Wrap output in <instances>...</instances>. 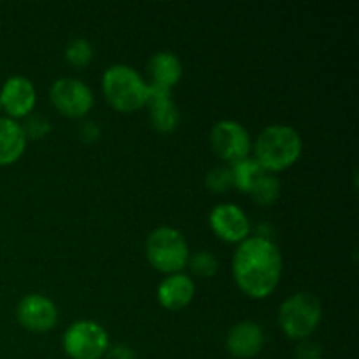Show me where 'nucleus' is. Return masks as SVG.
<instances>
[{"instance_id": "obj_19", "label": "nucleus", "mask_w": 359, "mask_h": 359, "mask_svg": "<svg viewBox=\"0 0 359 359\" xmlns=\"http://www.w3.org/2000/svg\"><path fill=\"white\" fill-rule=\"evenodd\" d=\"M65 56L74 67H84L93 58V48L86 39H74L67 44Z\"/></svg>"}, {"instance_id": "obj_11", "label": "nucleus", "mask_w": 359, "mask_h": 359, "mask_svg": "<svg viewBox=\"0 0 359 359\" xmlns=\"http://www.w3.org/2000/svg\"><path fill=\"white\" fill-rule=\"evenodd\" d=\"M35 100V86L28 77H9L0 90V105L14 118L27 116L34 109Z\"/></svg>"}, {"instance_id": "obj_18", "label": "nucleus", "mask_w": 359, "mask_h": 359, "mask_svg": "<svg viewBox=\"0 0 359 359\" xmlns=\"http://www.w3.org/2000/svg\"><path fill=\"white\" fill-rule=\"evenodd\" d=\"M279 191H280L279 179L265 172V174L255 182V186H252L249 193H251L252 198H255L258 203H262V205H270V203H273L277 200Z\"/></svg>"}, {"instance_id": "obj_16", "label": "nucleus", "mask_w": 359, "mask_h": 359, "mask_svg": "<svg viewBox=\"0 0 359 359\" xmlns=\"http://www.w3.org/2000/svg\"><path fill=\"white\" fill-rule=\"evenodd\" d=\"M147 72L151 74V79H153L151 84H158V86L172 90V86L182 76L181 60L170 51H160L151 56L149 63H147Z\"/></svg>"}, {"instance_id": "obj_25", "label": "nucleus", "mask_w": 359, "mask_h": 359, "mask_svg": "<svg viewBox=\"0 0 359 359\" xmlns=\"http://www.w3.org/2000/svg\"><path fill=\"white\" fill-rule=\"evenodd\" d=\"M0 107H2V105H0Z\"/></svg>"}, {"instance_id": "obj_4", "label": "nucleus", "mask_w": 359, "mask_h": 359, "mask_svg": "<svg viewBox=\"0 0 359 359\" xmlns=\"http://www.w3.org/2000/svg\"><path fill=\"white\" fill-rule=\"evenodd\" d=\"M146 256L151 265L165 273H179L189 262V248L181 231L160 226L146 241Z\"/></svg>"}, {"instance_id": "obj_2", "label": "nucleus", "mask_w": 359, "mask_h": 359, "mask_svg": "<svg viewBox=\"0 0 359 359\" xmlns=\"http://www.w3.org/2000/svg\"><path fill=\"white\" fill-rule=\"evenodd\" d=\"M302 153V139L298 132L286 125H270L255 142V160L263 170L280 172L291 167Z\"/></svg>"}, {"instance_id": "obj_24", "label": "nucleus", "mask_w": 359, "mask_h": 359, "mask_svg": "<svg viewBox=\"0 0 359 359\" xmlns=\"http://www.w3.org/2000/svg\"><path fill=\"white\" fill-rule=\"evenodd\" d=\"M105 354H107V359H137L132 347L125 346V344H119V346L111 347V349H107V353Z\"/></svg>"}, {"instance_id": "obj_15", "label": "nucleus", "mask_w": 359, "mask_h": 359, "mask_svg": "<svg viewBox=\"0 0 359 359\" xmlns=\"http://www.w3.org/2000/svg\"><path fill=\"white\" fill-rule=\"evenodd\" d=\"M27 135L20 123L11 118H0V165H9L23 154Z\"/></svg>"}, {"instance_id": "obj_1", "label": "nucleus", "mask_w": 359, "mask_h": 359, "mask_svg": "<svg viewBox=\"0 0 359 359\" xmlns=\"http://www.w3.org/2000/svg\"><path fill=\"white\" fill-rule=\"evenodd\" d=\"M233 277L238 287L251 298L272 294L283 273L279 248L265 237H248L233 255Z\"/></svg>"}, {"instance_id": "obj_13", "label": "nucleus", "mask_w": 359, "mask_h": 359, "mask_svg": "<svg viewBox=\"0 0 359 359\" xmlns=\"http://www.w3.org/2000/svg\"><path fill=\"white\" fill-rule=\"evenodd\" d=\"M265 346V333L256 323L242 321L226 335V347L233 356L248 359L256 356Z\"/></svg>"}, {"instance_id": "obj_14", "label": "nucleus", "mask_w": 359, "mask_h": 359, "mask_svg": "<svg viewBox=\"0 0 359 359\" xmlns=\"http://www.w3.org/2000/svg\"><path fill=\"white\" fill-rule=\"evenodd\" d=\"M195 297V283L184 273H172L158 286V302L168 311L184 309Z\"/></svg>"}, {"instance_id": "obj_8", "label": "nucleus", "mask_w": 359, "mask_h": 359, "mask_svg": "<svg viewBox=\"0 0 359 359\" xmlns=\"http://www.w3.org/2000/svg\"><path fill=\"white\" fill-rule=\"evenodd\" d=\"M51 100L62 114L81 118L93 105V93L84 81L76 77H60L51 86Z\"/></svg>"}, {"instance_id": "obj_3", "label": "nucleus", "mask_w": 359, "mask_h": 359, "mask_svg": "<svg viewBox=\"0 0 359 359\" xmlns=\"http://www.w3.org/2000/svg\"><path fill=\"white\" fill-rule=\"evenodd\" d=\"M102 88L109 104L121 112L135 111L147 104L149 84L135 69L123 63H116L105 70Z\"/></svg>"}, {"instance_id": "obj_10", "label": "nucleus", "mask_w": 359, "mask_h": 359, "mask_svg": "<svg viewBox=\"0 0 359 359\" xmlns=\"http://www.w3.org/2000/svg\"><path fill=\"white\" fill-rule=\"evenodd\" d=\"M210 228L219 238L226 242L245 241L249 235V219L244 210L233 203H219L210 210Z\"/></svg>"}, {"instance_id": "obj_7", "label": "nucleus", "mask_w": 359, "mask_h": 359, "mask_svg": "<svg viewBox=\"0 0 359 359\" xmlns=\"http://www.w3.org/2000/svg\"><path fill=\"white\" fill-rule=\"evenodd\" d=\"M210 144L217 156L230 163H237L248 158L251 149V137L241 123L233 119H223L210 130Z\"/></svg>"}, {"instance_id": "obj_9", "label": "nucleus", "mask_w": 359, "mask_h": 359, "mask_svg": "<svg viewBox=\"0 0 359 359\" xmlns=\"http://www.w3.org/2000/svg\"><path fill=\"white\" fill-rule=\"evenodd\" d=\"M18 321L32 332H48L58 321L56 305L44 294H27L20 300L16 309Z\"/></svg>"}, {"instance_id": "obj_20", "label": "nucleus", "mask_w": 359, "mask_h": 359, "mask_svg": "<svg viewBox=\"0 0 359 359\" xmlns=\"http://www.w3.org/2000/svg\"><path fill=\"white\" fill-rule=\"evenodd\" d=\"M188 263H191V270L200 277H212L217 270L216 256L207 251L195 252Z\"/></svg>"}, {"instance_id": "obj_12", "label": "nucleus", "mask_w": 359, "mask_h": 359, "mask_svg": "<svg viewBox=\"0 0 359 359\" xmlns=\"http://www.w3.org/2000/svg\"><path fill=\"white\" fill-rule=\"evenodd\" d=\"M147 104L151 107V123L161 133H168L179 125V111L172 100V93L168 88L149 84L147 90Z\"/></svg>"}, {"instance_id": "obj_23", "label": "nucleus", "mask_w": 359, "mask_h": 359, "mask_svg": "<svg viewBox=\"0 0 359 359\" xmlns=\"http://www.w3.org/2000/svg\"><path fill=\"white\" fill-rule=\"evenodd\" d=\"M294 359H323V351L316 342L304 340L294 351Z\"/></svg>"}, {"instance_id": "obj_22", "label": "nucleus", "mask_w": 359, "mask_h": 359, "mask_svg": "<svg viewBox=\"0 0 359 359\" xmlns=\"http://www.w3.org/2000/svg\"><path fill=\"white\" fill-rule=\"evenodd\" d=\"M25 132V135H30V137H41L44 135L46 132L49 130L48 121H46L42 116H34V118H28L27 119V125L21 126Z\"/></svg>"}, {"instance_id": "obj_5", "label": "nucleus", "mask_w": 359, "mask_h": 359, "mask_svg": "<svg viewBox=\"0 0 359 359\" xmlns=\"http://www.w3.org/2000/svg\"><path fill=\"white\" fill-rule=\"evenodd\" d=\"M283 332L293 340H305L321 323V304L311 293H294L279 309Z\"/></svg>"}, {"instance_id": "obj_6", "label": "nucleus", "mask_w": 359, "mask_h": 359, "mask_svg": "<svg viewBox=\"0 0 359 359\" xmlns=\"http://www.w3.org/2000/svg\"><path fill=\"white\" fill-rule=\"evenodd\" d=\"M63 349L72 359H100L109 349V335L95 321H76L63 335Z\"/></svg>"}, {"instance_id": "obj_21", "label": "nucleus", "mask_w": 359, "mask_h": 359, "mask_svg": "<svg viewBox=\"0 0 359 359\" xmlns=\"http://www.w3.org/2000/svg\"><path fill=\"white\" fill-rule=\"evenodd\" d=\"M207 186H209L212 191H226L230 186H233V179H231V168L214 167L212 170L207 174Z\"/></svg>"}, {"instance_id": "obj_17", "label": "nucleus", "mask_w": 359, "mask_h": 359, "mask_svg": "<svg viewBox=\"0 0 359 359\" xmlns=\"http://www.w3.org/2000/svg\"><path fill=\"white\" fill-rule=\"evenodd\" d=\"M266 170H263L262 165L256 160L251 158H245V160L237 161L233 163L231 168V179H233V186L238 188L241 191H251V188L255 186V182L265 174Z\"/></svg>"}]
</instances>
